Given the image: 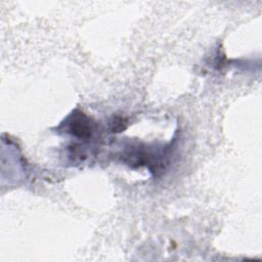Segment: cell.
<instances>
[{"instance_id": "6da1fadb", "label": "cell", "mask_w": 262, "mask_h": 262, "mask_svg": "<svg viewBox=\"0 0 262 262\" xmlns=\"http://www.w3.org/2000/svg\"><path fill=\"white\" fill-rule=\"evenodd\" d=\"M93 131L91 120L82 112L73 113L70 121V132L79 138H89Z\"/></svg>"}, {"instance_id": "7a4b0ae2", "label": "cell", "mask_w": 262, "mask_h": 262, "mask_svg": "<svg viewBox=\"0 0 262 262\" xmlns=\"http://www.w3.org/2000/svg\"><path fill=\"white\" fill-rule=\"evenodd\" d=\"M112 132H121L126 128V120L122 117H117L112 122Z\"/></svg>"}]
</instances>
